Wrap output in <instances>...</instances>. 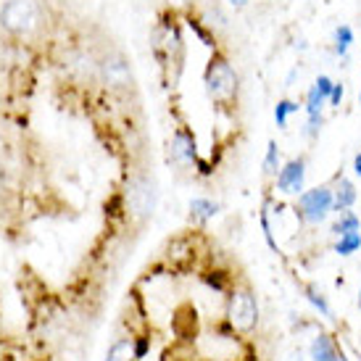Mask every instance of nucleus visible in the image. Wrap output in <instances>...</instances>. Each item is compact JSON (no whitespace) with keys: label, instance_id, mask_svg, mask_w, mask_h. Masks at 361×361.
<instances>
[{"label":"nucleus","instance_id":"obj_1","mask_svg":"<svg viewBox=\"0 0 361 361\" xmlns=\"http://www.w3.org/2000/svg\"><path fill=\"white\" fill-rule=\"evenodd\" d=\"M153 56L159 61L161 71L166 77V85H177L185 63V40H182L180 24L174 19V13H166L156 21L151 35Z\"/></svg>","mask_w":361,"mask_h":361},{"label":"nucleus","instance_id":"obj_2","mask_svg":"<svg viewBox=\"0 0 361 361\" xmlns=\"http://www.w3.org/2000/svg\"><path fill=\"white\" fill-rule=\"evenodd\" d=\"M203 85H206L209 98L216 106H221V109L238 106V98H240V74L235 71L230 59L221 51L211 53L206 71H203Z\"/></svg>","mask_w":361,"mask_h":361},{"label":"nucleus","instance_id":"obj_3","mask_svg":"<svg viewBox=\"0 0 361 361\" xmlns=\"http://www.w3.org/2000/svg\"><path fill=\"white\" fill-rule=\"evenodd\" d=\"M42 0H6L0 6V30L13 37H30L42 27Z\"/></svg>","mask_w":361,"mask_h":361},{"label":"nucleus","instance_id":"obj_4","mask_svg":"<svg viewBox=\"0 0 361 361\" xmlns=\"http://www.w3.org/2000/svg\"><path fill=\"white\" fill-rule=\"evenodd\" d=\"M259 298H256L251 285L232 288L230 298H227V322H230L232 330L240 332V335H251L259 327Z\"/></svg>","mask_w":361,"mask_h":361},{"label":"nucleus","instance_id":"obj_5","mask_svg":"<svg viewBox=\"0 0 361 361\" xmlns=\"http://www.w3.org/2000/svg\"><path fill=\"white\" fill-rule=\"evenodd\" d=\"M101 85H106L111 92H127L135 85L130 59L116 48L101 53Z\"/></svg>","mask_w":361,"mask_h":361},{"label":"nucleus","instance_id":"obj_6","mask_svg":"<svg viewBox=\"0 0 361 361\" xmlns=\"http://www.w3.org/2000/svg\"><path fill=\"white\" fill-rule=\"evenodd\" d=\"M295 214H298V219L306 221V224H322V221H327V216L332 214L330 185H319V188L303 190L301 195H298V203H295Z\"/></svg>","mask_w":361,"mask_h":361},{"label":"nucleus","instance_id":"obj_7","mask_svg":"<svg viewBox=\"0 0 361 361\" xmlns=\"http://www.w3.org/2000/svg\"><path fill=\"white\" fill-rule=\"evenodd\" d=\"M127 209L135 219H148L156 209V185L148 177H135L127 188Z\"/></svg>","mask_w":361,"mask_h":361},{"label":"nucleus","instance_id":"obj_8","mask_svg":"<svg viewBox=\"0 0 361 361\" xmlns=\"http://www.w3.org/2000/svg\"><path fill=\"white\" fill-rule=\"evenodd\" d=\"M303 182H306V159L303 156L290 159L277 171V190L285 192V195H295L298 198L303 192Z\"/></svg>","mask_w":361,"mask_h":361},{"label":"nucleus","instance_id":"obj_9","mask_svg":"<svg viewBox=\"0 0 361 361\" xmlns=\"http://www.w3.org/2000/svg\"><path fill=\"white\" fill-rule=\"evenodd\" d=\"M169 156L174 164L180 166H192L198 161V151H195V137H192L188 130H177L174 137H171L169 145Z\"/></svg>","mask_w":361,"mask_h":361},{"label":"nucleus","instance_id":"obj_10","mask_svg":"<svg viewBox=\"0 0 361 361\" xmlns=\"http://www.w3.org/2000/svg\"><path fill=\"white\" fill-rule=\"evenodd\" d=\"M309 356H311V361H348L345 353H343V348L335 343L332 335H327V332H317V335L311 338Z\"/></svg>","mask_w":361,"mask_h":361},{"label":"nucleus","instance_id":"obj_11","mask_svg":"<svg viewBox=\"0 0 361 361\" xmlns=\"http://www.w3.org/2000/svg\"><path fill=\"white\" fill-rule=\"evenodd\" d=\"M359 198L356 192V185H353L348 177H338L335 188H332V211L335 214H343V211H351L353 203Z\"/></svg>","mask_w":361,"mask_h":361},{"label":"nucleus","instance_id":"obj_12","mask_svg":"<svg viewBox=\"0 0 361 361\" xmlns=\"http://www.w3.org/2000/svg\"><path fill=\"white\" fill-rule=\"evenodd\" d=\"M361 230V219L353 214V211H343L338 214V219L332 221L330 227V235L335 238H343V235H348V232H359Z\"/></svg>","mask_w":361,"mask_h":361},{"label":"nucleus","instance_id":"obj_13","mask_svg":"<svg viewBox=\"0 0 361 361\" xmlns=\"http://www.w3.org/2000/svg\"><path fill=\"white\" fill-rule=\"evenodd\" d=\"M198 21H203L209 30H227L230 27V19H227V13L216 6V3H206V8H203V13H201V19Z\"/></svg>","mask_w":361,"mask_h":361},{"label":"nucleus","instance_id":"obj_14","mask_svg":"<svg viewBox=\"0 0 361 361\" xmlns=\"http://www.w3.org/2000/svg\"><path fill=\"white\" fill-rule=\"evenodd\" d=\"M135 359V341L132 338H119L109 345L106 361H132Z\"/></svg>","mask_w":361,"mask_h":361},{"label":"nucleus","instance_id":"obj_15","mask_svg":"<svg viewBox=\"0 0 361 361\" xmlns=\"http://www.w3.org/2000/svg\"><path fill=\"white\" fill-rule=\"evenodd\" d=\"M219 214V203L209 201V198H192L190 201V219L195 221H209L211 216Z\"/></svg>","mask_w":361,"mask_h":361},{"label":"nucleus","instance_id":"obj_16","mask_svg":"<svg viewBox=\"0 0 361 361\" xmlns=\"http://www.w3.org/2000/svg\"><path fill=\"white\" fill-rule=\"evenodd\" d=\"M303 295H306V301L314 306V309L319 311L322 317H327V319H332V309L330 303H327V298H324V293L317 288V285H311V282H306L303 285Z\"/></svg>","mask_w":361,"mask_h":361},{"label":"nucleus","instance_id":"obj_17","mask_svg":"<svg viewBox=\"0 0 361 361\" xmlns=\"http://www.w3.org/2000/svg\"><path fill=\"white\" fill-rule=\"evenodd\" d=\"M351 42H353V30L348 24H341V27L335 30V35H332V48H335V53H338L341 59H345L348 51H351Z\"/></svg>","mask_w":361,"mask_h":361},{"label":"nucleus","instance_id":"obj_18","mask_svg":"<svg viewBox=\"0 0 361 361\" xmlns=\"http://www.w3.org/2000/svg\"><path fill=\"white\" fill-rule=\"evenodd\" d=\"M298 109H301V103L298 101H290V98H282V101H277V106H274V121H277V127H288V116L290 114H298Z\"/></svg>","mask_w":361,"mask_h":361},{"label":"nucleus","instance_id":"obj_19","mask_svg":"<svg viewBox=\"0 0 361 361\" xmlns=\"http://www.w3.org/2000/svg\"><path fill=\"white\" fill-rule=\"evenodd\" d=\"M359 248H361V232H348V235L338 238V243H335V253L338 256H353Z\"/></svg>","mask_w":361,"mask_h":361},{"label":"nucleus","instance_id":"obj_20","mask_svg":"<svg viewBox=\"0 0 361 361\" xmlns=\"http://www.w3.org/2000/svg\"><path fill=\"white\" fill-rule=\"evenodd\" d=\"M277 171H280V148H277L274 140H269L267 156H264V174L267 177H277Z\"/></svg>","mask_w":361,"mask_h":361},{"label":"nucleus","instance_id":"obj_21","mask_svg":"<svg viewBox=\"0 0 361 361\" xmlns=\"http://www.w3.org/2000/svg\"><path fill=\"white\" fill-rule=\"evenodd\" d=\"M324 103H327V98L322 95L317 85H311L309 92H306V114H309V116H319L322 109H324Z\"/></svg>","mask_w":361,"mask_h":361},{"label":"nucleus","instance_id":"obj_22","mask_svg":"<svg viewBox=\"0 0 361 361\" xmlns=\"http://www.w3.org/2000/svg\"><path fill=\"white\" fill-rule=\"evenodd\" d=\"M261 230H264V238H267V245H269L271 251H280V248H277V240H274V235H271L269 209H267V206H264V211H261Z\"/></svg>","mask_w":361,"mask_h":361},{"label":"nucleus","instance_id":"obj_23","mask_svg":"<svg viewBox=\"0 0 361 361\" xmlns=\"http://www.w3.org/2000/svg\"><path fill=\"white\" fill-rule=\"evenodd\" d=\"M322 124H324V116H309V121H306V130H303V135L309 137V140H317L322 132Z\"/></svg>","mask_w":361,"mask_h":361},{"label":"nucleus","instance_id":"obj_24","mask_svg":"<svg viewBox=\"0 0 361 361\" xmlns=\"http://www.w3.org/2000/svg\"><path fill=\"white\" fill-rule=\"evenodd\" d=\"M343 95H345V85H343V82H335V85H332L330 98H327V103H330L332 109H338V106L343 103Z\"/></svg>","mask_w":361,"mask_h":361},{"label":"nucleus","instance_id":"obj_25","mask_svg":"<svg viewBox=\"0 0 361 361\" xmlns=\"http://www.w3.org/2000/svg\"><path fill=\"white\" fill-rule=\"evenodd\" d=\"M145 351H148V341H145V338L135 341V359H142V356H145Z\"/></svg>","mask_w":361,"mask_h":361},{"label":"nucleus","instance_id":"obj_26","mask_svg":"<svg viewBox=\"0 0 361 361\" xmlns=\"http://www.w3.org/2000/svg\"><path fill=\"white\" fill-rule=\"evenodd\" d=\"M285 361H306V359H303V351H301V348H293V351L288 353V359H285Z\"/></svg>","mask_w":361,"mask_h":361},{"label":"nucleus","instance_id":"obj_27","mask_svg":"<svg viewBox=\"0 0 361 361\" xmlns=\"http://www.w3.org/2000/svg\"><path fill=\"white\" fill-rule=\"evenodd\" d=\"M353 174H356V177H361V151L353 156Z\"/></svg>","mask_w":361,"mask_h":361},{"label":"nucleus","instance_id":"obj_28","mask_svg":"<svg viewBox=\"0 0 361 361\" xmlns=\"http://www.w3.org/2000/svg\"><path fill=\"white\" fill-rule=\"evenodd\" d=\"M232 6H235V8L240 11V8H245V6H248V0H230Z\"/></svg>","mask_w":361,"mask_h":361},{"label":"nucleus","instance_id":"obj_29","mask_svg":"<svg viewBox=\"0 0 361 361\" xmlns=\"http://www.w3.org/2000/svg\"><path fill=\"white\" fill-rule=\"evenodd\" d=\"M169 3H190V0H169Z\"/></svg>","mask_w":361,"mask_h":361},{"label":"nucleus","instance_id":"obj_30","mask_svg":"<svg viewBox=\"0 0 361 361\" xmlns=\"http://www.w3.org/2000/svg\"><path fill=\"white\" fill-rule=\"evenodd\" d=\"M359 309H361V290H359Z\"/></svg>","mask_w":361,"mask_h":361},{"label":"nucleus","instance_id":"obj_31","mask_svg":"<svg viewBox=\"0 0 361 361\" xmlns=\"http://www.w3.org/2000/svg\"><path fill=\"white\" fill-rule=\"evenodd\" d=\"M359 106H361V90H359Z\"/></svg>","mask_w":361,"mask_h":361}]
</instances>
